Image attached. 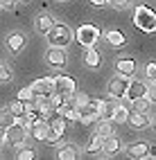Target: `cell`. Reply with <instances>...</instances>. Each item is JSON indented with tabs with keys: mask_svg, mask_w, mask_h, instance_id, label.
Instances as JSON below:
<instances>
[{
	"mask_svg": "<svg viewBox=\"0 0 156 160\" xmlns=\"http://www.w3.org/2000/svg\"><path fill=\"white\" fill-rule=\"evenodd\" d=\"M133 23H136L138 29L143 32H154L156 29V14L152 12L149 7H136V12H133Z\"/></svg>",
	"mask_w": 156,
	"mask_h": 160,
	"instance_id": "cell-1",
	"label": "cell"
},
{
	"mask_svg": "<svg viewBox=\"0 0 156 160\" xmlns=\"http://www.w3.org/2000/svg\"><path fill=\"white\" fill-rule=\"evenodd\" d=\"M48 43L50 45H57V48H66L70 41H72V34H70V29L66 25H61V23H55L52 25V29L48 32Z\"/></svg>",
	"mask_w": 156,
	"mask_h": 160,
	"instance_id": "cell-2",
	"label": "cell"
},
{
	"mask_svg": "<svg viewBox=\"0 0 156 160\" xmlns=\"http://www.w3.org/2000/svg\"><path fill=\"white\" fill-rule=\"evenodd\" d=\"M7 131V142L9 144H14V147H20V144H25V140L29 138V126L25 122H14Z\"/></svg>",
	"mask_w": 156,
	"mask_h": 160,
	"instance_id": "cell-3",
	"label": "cell"
},
{
	"mask_svg": "<svg viewBox=\"0 0 156 160\" xmlns=\"http://www.w3.org/2000/svg\"><path fill=\"white\" fill-rule=\"evenodd\" d=\"M77 41L84 48H91V45H95L97 41H100V27L95 25H91V23H84V25H79L77 29Z\"/></svg>",
	"mask_w": 156,
	"mask_h": 160,
	"instance_id": "cell-4",
	"label": "cell"
},
{
	"mask_svg": "<svg viewBox=\"0 0 156 160\" xmlns=\"http://www.w3.org/2000/svg\"><path fill=\"white\" fill-rule=\"evenodd\" d=\"M77 111H79V122L81 124H93L100 115V102H86Z\"/></svg>",
	"mask_w": 156,
	"mask_h": 160,
	"instance_id": "cell-5",
	"label": "cell"
},
{
	"mask_svg": "<svg viewBox=\"0 0 156 160\" xmlns=\"http://www.w3.org/2000/svg\"><path fill=\"white\" fill-rule=\"evenodd\" d=\"M45 59H48V66L52 68H64L68 54H66V48H57V45H50V50L45 52Z\"/></svg>",
	"mask_w": 156,
	"mask_h": 160,
	"instance_id": "cell-6",
	"label": "cell"
},
{
	"mask_svg": "<svg viewBox=\"0 0 156 160\" xmlns=\"http://www.w3.org/2000/svg\"><path fill=\"white\" fill-rule=\"evenodd\" d=\"M55 92L64 95V97L75 95V92H77V86H75V81H72V77H66V74L55 77Z\"/></svg>",
	"mask_w": 156,
	"mask_h": 160,
	"instance_id": "cell-7",
	"label": "cell"
},
{
	"mask_svg": "<svg viewBox=\"0 0 156 160\" xmlns=\"http://www.w3.org/2000/svg\"><path fill=\"white\" fill-rule=\"evenodd\" d=\"M127 88H129V77H124V74H120V77L109 81V95L116 97V99L127 97Z\"/></svg>",
	"mask_w": 156,
	"mask_h": 160,
	"instance_id": "cell-8",
	"label": "cell"
},
{
	"mask_svg": "<svg viewBox=\"0 0 156 160\" xmlns=\"http://www.w3.org/2000/svg\"><path fill=\"white\" fill-rule=\"evenodd\" d=\"M57 111H59L61 115H64L68 122H79V111H77L75 99H64V104H61Z\"/></svg>",
	"mask_w": 156,
	"mask_h": 160,
	"instance_id": "cell-9",
	"label": "cell"
},
{
	"mask_svg": "<svg viewBox=\"0 0 156 160\" xmlns=\"http://www.w3.org/2000/svg\"><path fill=\"white\" fill-rule=\"evenodd\" d=\"M34 104H36V111L43 115V117L57 113V106L52 104V97H50V95H39V97L34 99Z\"/></svg>",
	"mask_w": 156,
	"mask_h": 160,
	"instance_id": "cell-10",
	"label": "cell"
},
{
	"mask_svg": "<svg viewBox=\"0 0 156 160\" xmlns=\"http://www.w3.org/2000/svg\"><path fill=\"white\" fill-rule=\"evenodd\" d=\"M32 90L36 95H52L55 92V79L52 77H41L32 83Z\"/></svg>",
	"mask_w": 156,
	"mask_h": 160,
	"instance_id": "cell-11",
	"label": "cell"
},
{
	"mask_svg": "<svg viewBox=\"0 0 156 160\" xmlns=\"http://www.w3.org/2000/svg\"><path fill=\"white\" fill-rule=\"evenodd\" d=\"M25 43H27V38H25L23 34H18V32H14V34L7 36V50L14 52V54L23 52V50H25Z\"/></svg>",
	"mask_w": 156,
	"mask_h": 160,
	"instance_id": "cell-12",
	"label": "cell"
},
{
	"mask_svg": "<svg viewBox=\"0 0 156 160\" xmlns=\"http://www.w3.org/2000/svg\"><path fill=\"white\" fill-rule=\"evenodd\" d=\"M116 70H118V74H124V77H133V72H136V61L129 59V57H122V59L116 63Z\"/></svg>",
	"mask_w": 156,
	"mask_h": 160,
	"instance_id": "cell-13",
	"label": "cell"
},
{
	"mask_svg": "<svg viewBox=\"0 0 156 160\" xmlns=\"http://www.w3.org/2000/svg\"><path fill=\"white\" fill-rule=\"evenodd\" d=\"M127 97H129V99L147 97V83H143V81H129V88H127Z\"/></svg>",
	"mask_w": 156,
	"mask_h": 160,
	"instance_id": "cell-14",
	"label": "cell"
},
{
	"mask_svg": "<svg viewBox=\"0 0 156 160\" xmlns=\"http://www.w3.org/2000/svg\"><path fill=\"white\" fill-rule=\"evenodd\" d=\"M48 129H50V124L43 122V120H39V122H34V124H29V135H32L34 140H45Z\"/></svg>",
	"mask_w": 156,
	"mask_h": 160,
	"instance_id": "cell-15",
	"label": "cell"
},
{
	"mask_svg": "<svg viewBox=\"0 0 156 160\" xmlns=\"http://www.w3.org/2000/svg\"><path fill=\"white\" fill-rule=\"evenodd\" d=\"M133 129H145V126H149V117L145 115V111H133L129 113V120H127Z\"/></svg>",
	"mask_w": 156,
	"mask_h": 160,
	"instance_id": "cell-16",
	"label": "cell"
},
{
	"mask_svg": "<svg viewBox=\"0 0 156 160\" xmlns=\"http://www.w3.org/2000/svg\"><path fill=\"white\" fill-rule=\"evenodd\" d=\"M102 151L104 153H109V156H113V153H118L120 151V140L116 135H107V138H102Z\"/></svg>",
	"mask_w": 156,
	"mask_h": 160,
	"instance_id": "cell-17",
	"label": "cell"
},
{
	"mask_svg": "<svg viewBox=\"0 0 156 160\" xmlns=\"http://www.w3.org/2000/svg\"><path fill=\"white\" fill-rule=\"evenodd\" d=\"M116 108H118L116 97H111V99H107V102H100V117H104V120H111L113 113H116Z\"/></svg>",
	"mask_w": 156,
	"mask_h": 160,
	"instance_id": "cell-18",
	"label": "cell"
},
{
	"mask_svg": "<svg viewBox=\"0 0 156 160\" xmlns=\"http://www.w3.org/2000/svg\"><path fill=\"white\" fill-rule=\"evenodd\" d=\"M52 25H55V18H52L50 14H41L36 18V32H39V34H43V36L52 29Z\"/></svg>",
	"mask_w": 156,
	"mask_h": 160,
	"instance_id": "cell-19",
	"label": "cell"
},
{
	"mask_svg": "<svg viewBox=\"0 0 156 160\" xmlns=\"http://www.w3.org/2000/svg\"><path fill=\"white\" fill-rule=\"evenodd\" d=\"M127 151L131 158H147V151H149V144L147 142H131L127 147Z\"/></svg>",
	"mask_w": 156,
	"mask_h": 160,
	"instance_id": "cell-20",
	"label": "cell"
},
{
	"mask_svg": "<svg viewBox=\"0 0 156 160\" xmlns=\"http://www.w3.org/2000/svg\"><path fill=\"white\" fill-rule=\"evenodd\" d=\"M86 66L88 68H100V63H102V57H100V50L95 48V45H91V48H86Z\"/></svg>",
	"mask_w": 156,
	"mask_h": 160,
	"instance_id": "cell-21",
	"label": "cell"
},
{
	"mask_svg": "<svg viewBox=\"0 0 156 160\" xmlns=\"http://www.w3.org/2000/svg\"><path fill=\"white\" fill-rule=\"evenodd\" d=\"M107 41H109L113 48H122L124 43H127V36H124L120 29H109L107 32Z\"/></svg>",
	"mask_w": 156,
	"mask_h": 160,
	"instance_id": "cell-22",
	"label": "cell"
},
{
	"mask_svg": "<svg viewBox=\"0 0 156 160\" xmlns=\"http://www.w3.org/2000/svg\"><path fill=\"white\" fill-rule=\"evenodd\" d=\"M16 120H18V117L9 111V106H7V108H0V129H9Z\"/></svg>",
	"mask_w": 156,
	"mask_h": 160,
	"instance_id": "cell-23",
	"label": "cell"
},
{
	"mask_svg": "<svg viewBox=\"0 0 156 160\" xmlns=\"http://www.w3.org/2000/svg\"><path fill=\"white\" fill-rule=\"evenodd\" d=\"M50 129H55V131H59V133H66V126H68V120L64 115H52L50 117Z\"/></svg>",
	"mask_w": 156,
	"mask_h": 160,
	"instance_id": "cell-24",
	"label": "cell"
},
{
	"mask_svg": "<svg viewBox=\"0 0 156 160\" xmlns=\"http://www.w3.org/2000/svg\"><path fill=\"white\" fill-rule=\"evenodd\" d=\"M61 160H75L77 158V147L75 144H64L59 149V153H57Z\"/></svg>",
	"mask_w": 156,
	"mask_h": 160,
	"instance_id": "cell-25",
	"label": "cell"
},
{
	"mask_svg": "<svg viewBox=\"0 0 156 160\" xmlns=\"http://www.w3.org/2000/svg\"><path fill=\"white\" fill-rule=\"evenodd\" d=\"M9 111H12L16 117H25V113H27V104H25L23 99H14L12 104H9Z\"/></svg>",
	"mask_w": 156,
	"mask_h": 160,
	"instance_id": "cell-26",
	"label": "cell"
},
{
	"mask_svg": "<svg viewBox=\"0 0 156 160\" xmlns=\"http://www.w3.org/2000/svg\"><path fill=\"white\" fill-rule=\"evenodd\" d=\"M111 131H113V126H111V120H104V117H102V122L97 124L95 133H97L100 138H107V135H111Z\"/></svg>",
	"mask_w": 156,
	"mask_h": 160,
	"instance_id": "cell-27",
	"label": "cell"
},
{
	"mask_svg": "<svg viewBox=\"0 0 156 160\" xmlns=\"http://www.w3.org/2000/svg\"><path fill=\"white\" fill-rule=\"evenodd\" d=\"M111 120H116L118 124L127 122V120H129V108H127V106H120V104H118V108H116V113H113Z\"/></svg>",
	"mask_w": 156,
	"mask_h": 160,
	"instance_id": "cell-28",
	"label": "cell"
},
{
	"mask_svg": "<svg viewBox=\"0 0 156 160\" xmlns=\"http://www.w3.org/2000/svg\"><path fill=\"white\" fill-rule=\"evenodd\" d=\"M18 99H23L25 104H34L36 92L32 90V86H29V88H20V90H18Z\"/></svg>",
	"mask_w": 156,
	"mask_h": 160,
	"instance_id": "cell-29",
	"label": "cell"
},
{
	"mask_svg": "<svg viewBox=\"0 0 156 160\" xmlns=\"http://www.w3.org/2000/svg\"><path fill=\"white\" fill-rule=\"evenodd\" d=\"M86 151L88 153H97V151H102V138L95 133L91 138V142H88V147H86Z\"/></svg>",
	"mask_w": 156,
	"mask_h": 160,
	"instance_id": "cell-30",
	"label": "cell"
},
{
	"mask_svg": "<svg viewBox=\"0 0 156 160\" xmlns=\"http://www.w3.org/2000/svg\"><path fill=\"white\" fill-rule=\"evenodd\" d=\"M133 111H147L149 108V99L147 97H138V99H131Z\"/></svg>",
	"mask_w": 156,
	"mask_h": 160,
	"instance_id": "cell-31",
	"label": "cell"
},
{
	"mask_svg": "<svg viewBox=\"0 0 156 160\" xmlns=\"http://www.w3.org/2000/svg\"><path fill=\"white\" fill-rule=\"evenodd\" d=\"M61 138H64V133H59V131H55V129H48L45 142H50V144H59V142H61Z\"/></svg>",
	"mask_w": 156,
	"mask_h": 160,
	"instance_id": "cell-32",
	"label": "cell"
},
{
	"mask_svg": "<svg viewBox=\"0 0 156 160\" xmlns=\"http://www.w3.org/2000/svg\"><path fill=\"white\" fill-rule=\"evenodd\" d=\"M5 81H12V68L7 63H0V83H5Z\"/></svg>",
	"mask_w": 156,
	"mask_h": 160,
	"instance_id": "cell-33",
	"label": "cell"
},
{
	"mask_svg": "<svg viewBox=\"0 0 156 160\" xmlns=\"http://www.w3.org/2000/svg\"><path fill=\"white\" fill-rule=\"evenodd\" d=\"M145 77L149 81H156V63H147L145 66Z\"/></svg>",
	"mask_w": 156,
	"mask_h": 160,
	"instance_id": "cell-34",
	"label": "cell"
},
{
	"mask_svg": "<svg viewBox=\"0 0 156 160\" xmlns=\"http://www.w3.org/2000/svg\"><path fill=\"white\" fill-rule=\"evenodd\" d=\"M72 99H75V104H77V108H79V106H84L86 102H91V97H88V95H84V92H75V95H72Z\"/></svg>",
	"mask_w": 156,
	"mask_h": 160,
	"instance_id": "cell-35",
	"label": "cell"
},
{
	"mask_svg": "<svg viewBox=\"0 0 156 160\" xmlns=\"http://www.w3.org/2000/svg\"><path fill=\"white\" fill-rule=\"evenodd\" d=\"M109 5L116 7V9H127L131 5V0H109Z\"/></svg>",
	"mask_w": 156,
	"mask_h": 160,
	"instance_id": "cell-36",
	"label": "cell"
},
{
	"mask_svg": "<svg viewBox=\"0 0 156 160\" xmlns=\"http://www.w3.org/2000/svg\"><path fill=\"white\" fill-rule=\"evenodd\" d=\"M18 158H20V160H34L36 153L32 151V149H23V151H18Z\"/></svg>",
	"mask_w": 156,
	"mask_h": 160,
	"instance_id": "cell-37",
	"label": "cell"
},
{
	"mask_svg": "<svg viewBox=\"0 0 156 160\" xmlns=\"http://www.w3.org/2000/svg\"><path fill=\"white\" fill-rule=\"evenodd\" d=\"M147 99L156 104V81H152V88H147Z\"/></svg>",
	"mask_w": 156,
	"mask_h": 160,
	"instance_id": "cell-38",
	"label": "cell"
},
{
	"mask_svg": "<svg viewBox=\"0 0 156 160\" xmlns=\"http://www.w3.org/2000/svg\"><path fill=\"white\" fill-rule=\"evenodd\" d=\"M91 5H93V7H97V9H102V7H107V5H109V0H91Z\"/></svg>",
	"mask_w": 156,
	"mask_h": 160,
	"instance_id": "cell-39",
	"label": "cell"
},
{
	"mask_svg": "<svg viewBox=\"0 0 156 160\" xmlns=\"http://www.w3.org/2000/svg\"><path fill=\"white\" fill-rule=\"evenodd\" d=\"M0 7L3 9H14V0H0Z\"/></svg>",
	"mask_w": 156,
	"mask_h": 160,
	"instance_id": "cell-40",
	"label": "cell"
},
{
	"mask_svg": "<svg viewBox=\"0 0 156 160\" xmlns=\"http://www.w3.org/2000/svg\"><path fill=\"white\" fill-rule=\"evenodd\" d=\"M5 142H7V131H5V129H0V147H3Z\"/></svg>",
	"mask_w": 156,
	"mask_h": 160,
	"instance_id": "cell-41",
	"label": "cell"
},
{
	"mask_svg": "<svg viewBox=\"0 0 156 160\" xmlns=\"http://www.w3.org/2000/svg\"><path fill=\"white\" fill-rule=\"evenodd\" d=\"M147 156H149V158H156V147H154V144H149V151H147Z\"/></svg>",
	"mask_w": 156,
	"mask_h": 160,
	"instance_id": "cell-42",
	"label": "cell"
},
{
	"mask_svg": "<svg viewBox=\"0 0 156 160\" xmlns=\"http://www.w3.org/2000/svg\"><path fill=\"white\" fill-rule=\"evenodd\" d=\"M154 131H156V117H154Z\"/></svg>",
	"mask_w": 156,
	"mask_h": 160,
	"instance_id": "cell-43",
	"label": "cell"
}]
</instances>
